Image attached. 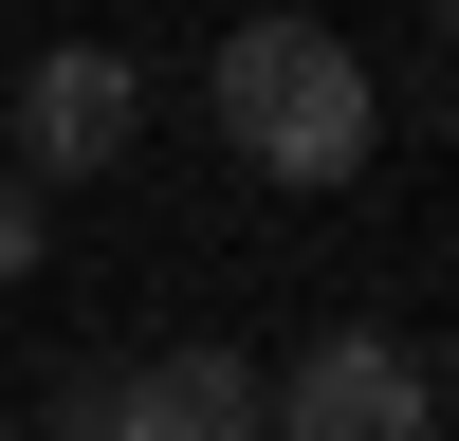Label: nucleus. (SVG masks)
I'll return each mask as SVG.
<instances>
[{
	"label": "nucleus",
	"mask_w": 459,
	"mask_h": 441,
	"mask_svg": "<svg viewBox=\"0 0 459 441\" xmlns=\"http://www.w3.org/2000/svg\"><path fill=\"white\" fill-rule=\"evenodd\" d=\"M423 19H441V37H459V0H423Z\"/></svg>",
	"instance_id": "nucleus-6"
},
{
	"label": "nucleus",
	"mask_w": 459,
	"mask_h": 441,
	"mask_svg": "<svg viewBox=\"0 0 459 441\" xmlns=\"http://www.w3.org/2000/svg\"><path fill=\"white\" fill-rule=\"evenodd\" d=\"M221 129H239L257 184H350L368 129H386V92H368V56L331 19H239L221 37Z\"/></svg>",
	"instance_id": "nucleus-1"
},
{
	"label": "nucleus",
	"mask_w": 459,
	"mask_h": 441,
	"mask_svg": "<svg viewBox=\"0 0 459 441\" xmlns=\"http://www.w3.org/2000/svg\"><path fill=\"white\" fill-rule=\"evenodd\" d=\"M257 441H441V404H423V368H404L386 331H331V350L276 368V423Z\"/></svg>",
	"instance_id": "nucleus-4"
},
{
	"label": "nucleus",
	"mask_w": 459,
	"mask_h": 441,
	"mask_svg": "<svg viewBox=\"0 0 459 441\" xmlns=\"http://www.w3.org/2000/svg\"><path fill=\"white\" fill-rule=\"evenodd\" d=\"M276 386L239 350H147V368H74L56 386V441H257Z\"/></svg>",
	"instance_id": "nucleus-2"
},
{
	"label": "nucleus",
	"mask_w": 459,
	"mask_h": 441,
	"mask_svg": "<svg viewBox=\"0 0 459 441\" xmlns=\"http://www.w3.org/2000/svg\"><path fill=\"white\" fill-rule=\"evenodd\" d=\"M129 129H147V74L110 56V37H56V56L19 74V166H37V184H92V166H129Z\"/></svg>",
	"instance_id": "nucleus-3"
},
{
	"label": "nucleus",
	"mask_w": 459,
	"mask_h": 441,
	"mask_svg": "<svg viewBox=\"0 0 459 441\" xmlns=\"http://www.w3.org/2000/svg\"><path fill=\"white\" fill-rule=\"evenodd\" d=\"M0 276H37V184H0Z\"/></svg>",
	"instance_id": "nucleus-5"
}]
</instances>
